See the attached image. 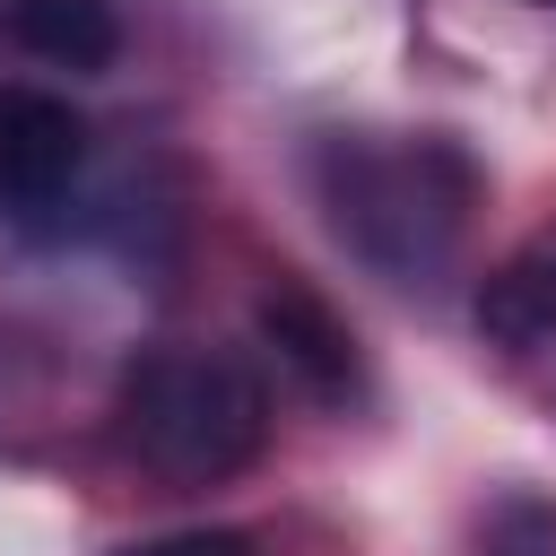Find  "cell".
I'll return each mask as SVG.
<instances>
[{"mask_svg": "<svg viewBox=\"0 0 556 556\" xmlns=\"http://www.w3.org/2000/svg\"><path fill=\"white\" fill-rule=\"evenodd\" d=\"M478 330L504 339V348H539L556 339V235L513 252L486 287H478Z\"/></svg>", "mask_w": 556, "mask_h": 556, "instance_id": "obj_5", "label": "cell"}, {"mask_svg": "<svg viewBox=\"0 0 556 556\" xmlns=\"http://www.w3.org/2000/svg\"><path fill=\"white\" fill-rule=\"evenodd\" d=\"M313 182L330 235L400 287H426L452 261L478 200V174L452 139H321Z\"/></svg>", "mask_w": 556, "mask_h": 556, "instance_id": "obj_1", "label": "cell"}, {"mask_svg": "<svg viewBox=\"0 0 556 556\" xmlns=\"http://www.w3.org/2000/svg\"><path fill=\"white\" fill-rule=\"evenodd\" d=\"M478 556H556V495H539V486L495 495V513L478 530Z\"/></svg>", "mask_w": 556, "mask_h": 556, "instance_id": "obj_7", "label": "cell"}, {"mask_svg": "<svg viewBox=\"0 0 556 556\" xmlns=\"http://www.w3.org/2000/svg\"><path fill=\"white\" fill-rule=\"evenodd\" d=\"M122 443L139 469H156L165 486H217L235 469L261 460L269 443V400L252 382V365L208 356V348H148L122 374Z\"/></svg>", "mask_w": 556, "mask_h": 556, "instance_id": "obj_2", "label": "cell"}, {"mask_svg": "<svg viewBox=\"0 0 556 556\" xmlns=\"http://www.w3.org/2000/svg\"><path fill=\"white\" fill-rule=\"evenodd\" d=\"M261 339L278 348V365L313 391V400H348L356 391V339H348V321L304 287V278H278V287H261Z\"/></svg>", "mask_w": 556, "mask_h": 556, "instance_id": "obj_4", "label": "cell"}, {"mask_svg": "<svg viewBox=\"0 0 556 556\" xmlns=\"http://www.w3.org/2000/svg\"><path fill=\"white\" fill-rule=\"evenodd\" d=\"M87 165V122L43 87H0V200L52 208Z\"/></svg>", "mask_w": 556, "mask_h": 556, "instance_id": "obj_3", "label": "cell"}, {"mask_svg": "<svg viewBox=\"0 0 556 556\" xmlns=\"http://www.w3.org/2000/svg\"><path fill=\"white\" fill-rule=\"evenodd\" d=\"M9 35L52 70H104L122 43L104 0H9Z\"/></svg>", "mask_w": 556, "mask_h": 556, "instance_id": "obj_6", "label": "cell"}, {"mask_svg": "<svg viewBox=\"0 0 556 556\" xmlns=\"http://www.w3.org/2000/svg\"><path fill=\"white\" fill-rule=\"evenodd\" d=\"M113 556H261V547H252V530H235V521H191V530L130 539V547H113Z\"/></svg>", "mask_w": 556, "mask_h": 556, "instance_id": "obj_8", "label": "cell"}]
</instances>
